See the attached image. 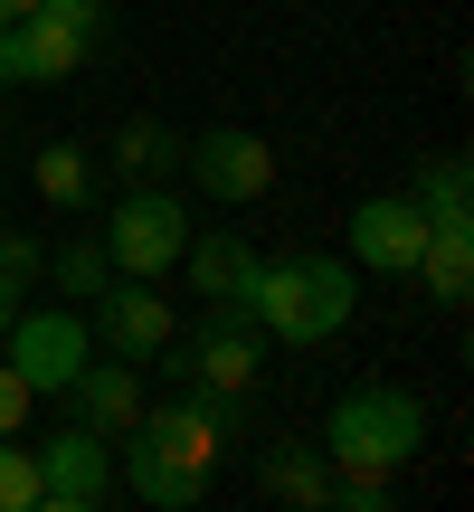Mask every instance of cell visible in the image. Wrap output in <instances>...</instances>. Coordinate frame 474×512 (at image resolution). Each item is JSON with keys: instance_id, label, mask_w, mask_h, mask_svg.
<instances>
[{"instance_id": "6da1fadb", "label": "cell", "mask_w": 474, "mask_h": 512, "mask_svg": "<svg viewBox=\"0 0 474 512\" xmlns=\"http://www.w3.org/2000/svg\"><path fill=\"white\" fill-rule=\"evenodd\" d=\"M219 418H209L200 399H143V418L124 427V437H114V475L133 484V494H143L152 512H190L209 494V465H219Z\"/></svg>"}, {"instance_id": "7a4b0ae2", "label": "cell", "mask_w": 474, "mask_h": 512, "mask_svg": "<svg viewBox=\"0 0 474 512\" xmlns=\"http://www.w3.org/2000/svg\"><path fill=\"white\" fill-rule=\"evenodd\" d=\"M247 323L266 332V342H285V351H313V342H332V332L361 313V275H351V256H323V247H304V256H256V275H247Z\"/></svg>"}, {"instance_id": "3957f363", "label": "cell", "mask_w": 474, "mask_h": 512, "mask_svg": "<svg viewBox=\"0 0 474 512\" xmlns=\"http://www.w3.org/2000/svg\"><path fill=\"white\" fill-rule=\"evenodd\" d=\"M418 446H427V399H418V389H399V380L342 389V399H332V418H323L332 475H408V465H418Z\"/></svg>"}, {"instance_id": "277c9868", "label": "cell", "mask_w": 474, "mask_h": 512, "mask_svg": "<svg viewBox=\"0 0 474 512\" xmlns=\"http://www.w3.org/2000/svg\"><path fill=\"white\" fill-rule=\"evenodd\" d=\"M162 351L181 370V389H256V370H266V332L247 323V304H200L190 342L171 332Z\"/></svg>"}, {"instance_id": "5b68a950", "label": "cell", "mask_w": 474, "mask_h": 512, "mask_svg": "<svg viewBox=\"0 0 474 512\" xmlns=\"http://www.w3.org/2000/svg\"><path fill=\"white\" fill-rule=\"evenodd\" d=\"M181 247H190V209L171 200V190H124L114 200V219H105V256H114V275H171L181 266Z\"/></svg>"}, {"instance_id": "8992f818", "label": "cell", "mask_w": 474, "mask_h": 512, "mask_svg": "<svg viewBox=\"0 0 474 512\" xmlns=\"http://www.w3.org/2000/svg\"><path fill=\"white\" fill-rule=\"evenodd\" d=\"M38 456V503L48 512H95V503H114V437H95V427H57V437H38L29 446Z\"/></svg>"}, {"instance_id": "52a82bcc", "label": "cell", "mask_w": 474, "mask_h": 512, "mask_svg": "<svg viewBox=\"0 0 474 512\" xmlns=\"http://www.w3.org/2000/svg\"><path fill=\"white\" fill-rule=\"evenodd\" d=\"M0 361L19 370V380L38 389V399H57V389L86 370V351H95V332H86V313H38V304H19L10 313V332H0Z\"/></svg>"}, {"instance_id": "ba28073f", "label": "cell", "mask_w": 474, "mask_h": 512, "mask_svg": "<svg viewBox=\"0 0 474 512\" xmlns=\"http://www.w3.org/2000/svg\"><path fill=\"white\" fill-rule=\"evenodd\" d=\"M181 171H190V190H209V200H228V209H247V200H266V190H275V152H266V133H247V124L190 133Z\"/></svg>"}, {"instance_id": "9c48e42d", "label": "cell", "mask_w": 474, "mask_h": 512, "mask_svg": "<svg viewBox=\"0 0 474 512\" xmlns=\"http://www.w3.org/2000/svg\"><path fill=\"white\" fill-rule=\"evenodd\" d=\"M86 313H95L86 332H95L105 351H124V361H152V351L181 332V313H171V294L152 285V275H105V294H95Z\"/></svg>"}, {"instance_id": "30bf717a", "label": "cell", "mask_w": 474, "mask_h": 512, "mask_svg": "<svg viewBox=\"0 0 474 512\" xmlns=\"http://www.w3.org/2000/svg\"><path fill=\"white\" fill-rule=\"evenodd\" d=\"M418 247H427V209L408 200V190H370V200L342 219V256L370 266V275H408Z\"/></svg>"}, {"instance_id": "8fae6325", "label": "cell", "mask_w": 474, "mask_h": 512, "mask_svg": "<svg viewBox=\"0 0 474 512\" xmlns=\"http://www.w3.org/2000/svg\"><path fill=\"white\" fill-rule=\"evenodd\" d=\"M95 57V38H76L67 19L29 10V19H0V86H57Z\"/></svg>"}, {"instance_id": "7c38bea8", "label": "cell", "mask_w": 474, "mask_h": 512, "mask_svg": "<svg viewBox=\"0 0 474 512\" xmlns=\"http://www.w3.org/2000/svg\"><path fill=\"white\" fill-rule=\"evenodd\" d=\"M57 399L76 408V427H95V437H124V427L143 418V370H133L124 351H105V361L86 351V370H76Z\"/></svg>"}, {"instance_id": "4fadbf2b", "label": "cell", "mask_w": 474, "mask_h": 512, "mask_svg": "<svg viewBox=\"0 0 474 512\" xmlns=\"http://www.w3.org/2000/svg\"><path fill=\"white\" fill-rule=\"evenodd\" d=\"M256 494H266V503H294V512H323L332 503V456L313 437H275L266 465H256Z\"/></svg>"}, {"instance_id": "5bb4252c", "label": "cell", "mask_w": 474, "mask_h": 512, "mask_svg": "<svg viewBox=\"0 0 474 512\" xmlns=\"http://www.w3.org/2000/svg\"><path fill=\"white\" fill-rule=\"evenodd\" d=\"M181 266H190V294H200V304H237L247 275H256V247L237 238V228H190Z\"/></svg>"}, {"instance_id": "9a60e30c", "label": "cell", "mask_w": 474, "mask_h": 512, "mask_svg": "<svg viewBox=\"0 0 474 512\" xmlns=\"http://www.w3.org/2000/svg\"><path fill=\"white\" fill-rule=\"evenodd\" d=\"M181 152H190V133L152 124V114L114 124V171H124V181H162V171H181Z\"/></svg>"}, {"instance_id": "2e32d148", "label": "cell", "mask_w": 474, "mask_h": 512, "mask_svg": "<svg viewBox=\"0 0 474 512\" xmlns=\"http://www.w3.org/2000/svg\"><path fill=\"white\" fill-rule=\"evenodd\" d=\"M408 275H427L437 304H465V285H474V228H427V247H418Z\"/></svg>"}, {"instance_id": "e0dca14e", "label": "cell", "mask_w": 474, "mask_h": 512, "mask_svg": "<svg viewBox=\"0 0 474 512\" xmlns=\"http://www.w3.org/2000/svg\"><path fill=\"white\" fill-rule=\"evenodd\" d=\"M465 190H474V171H465V152H437V162L418 171V190H408V200L427 209V228H474V209H465Z\"/></svg>"}, {"instance_id": "ac0fdd59", "label": "cell", "mask_w": 474, "mask_h": 512, "mask_svg": "<svg viewBox=\"0 0 474 512\" xmlns=\"http://www.w3.org/2000/svg\"><path fill=\"white\" fill-rule=\"evenodd\" d=\"M38 200H48V209H86V200H95L86 143H48V152H38Z\"/></svg>"}, {"instance_id": "d6986e66", "label": "cell", "mask_w": 474, "mask_h": 512, "mask_svg": "<svg viewBox=\"0 0 474 512\" xmlns=\"http://www.w3.org/2000/svg\"><path fill=\"white\" fill-rule=\"evenodd\" d=\"M105 275H114L105 238H76V247H57V256H48V285L67 294V304H95V294H105Z\"/></svg>"}, {"instance_id": "ffe728a7", "label": "cell", "mask_w": 474, "mask_h": 512, "mask_svg": "<svg viewBox=\"0 0 474 512\" xmlns=\"http://www.w3.org/2000/svg\"><path fill=\"white\" fill-rule=\"evenodd\" d=\"M29 285H38V247L29 238H0V332H10V313L29 304Z\"/></svg>"}, {"instance_id": "44dd1931", "label": "cell", "mask_w": 474, "mask_h": 512, "mask_svg": "<svg viewBox=\"0 0 474 512\" xmlns=\"http://www.w3.org/2000/svg\"><path fill=\"white\" fill-rule=\"evenodd\" d=\"M0 512H38V456L19 437H0Z\"/></svg>"}, {"instance_id": "7402d4cb", "label": "cell", "mask_w": 474, "mask_h": 512, "mask_svg": "<svg viewBox=\"0 0 474 512\" xmlns=\"http://www.w3.org/2000/svg\"><path fill=\"white\" fill-rule=\"evenodd\" d=\"M38 10H48V19H67V29H76V38H95V48H105V29H114V10H105V0H38Z\"/></svg>"}, {"instance_id": "603a6c76", "label": "cell", "mask_w": 474, "mask_h": 512, "mask_svg": "<svg viewBox=\"0 0 474 512\" xmlns=\"http://www.w3.org/2000/svg\"><path fill=\"white\" fill-rule=\"evenodd\" d=\"M29 399H38V389L19 380L10 361H0V437H19V427H29Z\"/></svg>"}, {"instance_id": "cb8c5ba5", "label": "cell", "mask_w": 474, "mask_h": 512, "mask_svg": "<svg viewBox=\"0 0 474 512\" xmlns=\"http://www.w3.org/2000/svg\"><path fill=\"white\" fill-rule=\"evenodd\" d=\"M29 10H38V0H0V19H29Z\"/></svg>"}]
</instances>
